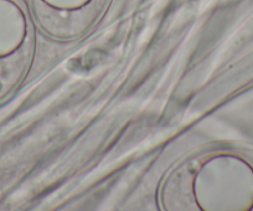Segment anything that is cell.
Returning a JSON list of instances; mask_svg holds the SVG:
<instances>
[{
  "label": "cell",
  "mask_w": 253,
  "mask_h": 211,
  "mask_svg": "<svg viewBox=\"0 0 253 211\" xmlns=\"http://www.w3.org/2000/svg\"><path fill=\"white\" fill-rule=\"evenodd\" d=\"M35 52V31L23 0H0V103L25 80Z\"/></svg>",
  "instance_id": "7a4b0ae2"
},
{
  "label": "cell",
  "mask_w": 253,
  "mask_h": 211,
  "mask_svg": "<svg viewBox=\"0 0 253 211\" xmlns=\"http://www.w3.org/2000/svg\"><path fill=\"white\" fill-rule=\"evenodd\" d=\"M112 0H30L40 30L56 41H72L98 24Z\"/></svg>",
  "instance_id": "3957f363"
},
{
  "label": "cell",
  "mask_w": 253,
  "mask_h": 211,
  "mask_svg": "<svg viewBox=\"0 0 253 211\" xmlns=\"http://www.w3.org/2000/svg\"><path fill=\"white\" fill-rule=\"evenodd\" d=\"M158 195L164 211H253V148L193 150L165 174Z\"/></svg>",
  "instance_id": "6da1fadb"
}]
</instances>
